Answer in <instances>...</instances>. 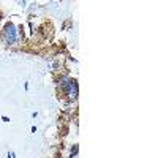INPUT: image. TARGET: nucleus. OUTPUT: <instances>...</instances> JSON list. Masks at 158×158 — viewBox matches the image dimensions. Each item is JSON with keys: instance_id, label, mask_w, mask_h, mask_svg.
Returning a JSON list of instances; mask_svg holds the SVG:
<instances>
[{"instance_id": "obj_1", "label": "nucleus", "mask_w": 158, "mask_h": 158, "mask_svg": "<svg viewBox=\"0 0 158 158\" xmlns=\"http://www.w3.org/2000/svg\"><path fill=\"white\" fill-rule=\"evenodd\" d=\"M2 36H3V40L8 43V44H15L16 41H18V32H16V25L15 24H6L5 25V29H3V32H2Z\"/></svg>"}, {"instance_id": "obj_2", "label": "nucleus", "mask_w": 158, "mask_h": 158, "mask_svg": "<svg viewBox=\"0 0 158 158\" xmlns=\"http://www.w3.org/2000/svg\"><path fill=\"white\" fill-rule=\"evenodd\" d=\"M76 153H77V146H74V147L71 149V156H74Z\"/></svg>"}]
</instances>
